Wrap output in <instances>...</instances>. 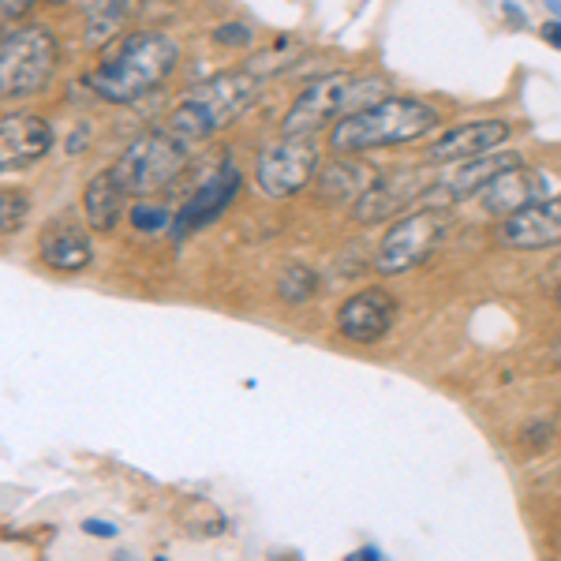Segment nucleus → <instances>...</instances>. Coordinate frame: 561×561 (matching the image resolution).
<instances>
[{
	"label": "nucleus",
	"mask_w": 561,
	"mask_h": 561,
	"mask_svg": "<svg viewBox=\"0 0 561 561\" xmlns=\"http://www.w3.org/2000/svg\"><path fill=\"white\" fill-rule=\"evenodd\" d=\"M442 124V113L420 98H378L356 113L341 116L330 131L333 153H367L386 147H409Z\"/></svg>",
	"instance_id": "nucleus-1"
},
{
	"label": "nucleus",
	"mask_w": 561,
	"mask_h": 561,
	"mask_svg": "<svg viewBox=\"0 0 561 561\" xmlns=\"http://www.w3.org/2000/svg\"><path fill=\"white\" fill-rule=\"evenodd\" d=\"M180 65V45L161 31H135L121 49L87 79L98 98L113 105H131L173 79Z\"/></svg>",
	"instance_id": "nucleus-2"
},
{
	"label": "nucleus",
	"mask_w": 561,
	"mask_h": 561,
	"mask_svg": "<svg viewBox=\"0 0 561 561\" xmlns=\"http://www.w3.org/2000/svg\"><path fill=\"white\" fill-rule=\"evenodd\" d=\"M259 90H262L259 71H243V68L217 71V76L195 83L180 98L176 108L169 113V128L203 142V139H210V135L225 131L232 121H240V116L248 113V105L259 98Z\"/></svg>",
	"instance_id": "nucleus-3"
},
{
	"label": "nucleus",
	"mask_w": 561,
	"mask_h": 561,
	"mask_svg": "<svg viewBox=\"0 0 561 561\" xmlns=\"http://www.w3.org/2000/svg\"><path fill=\"white\" fill-rule=\"evenodd\" d=\"M389 87L386 79L375 76H352V71H330L319 76L314 83H307L296 102L288 105L280 131L285 135H319L325 124H337L341 116L356 113L378 98H386Z\"/></svg>",
	"instance_id": "nucleus-4"
},
{
	"label": "nucleus",
	"mask_w": 561,
	"mask_h": 561,
	"mask_svg": "<svg viewBox=\"0 0 561 561\" xmlns=\"http://www.w3.org/2000/svg\"><path fill=\"white\" fill-rule=\"evenodd\" d=\"M195 147H198L195 139H187V135H180L176 128L165 124V128L147 131L135 142H128L108 173L128 192V198L150 195V192H158V187L173 184L180 176V169L187 165V158L195 153Z\"/></svg>",
	"instance_id": "nucleus-5"
},
{
	"label": "nucleus",
	"mask_w": 561,
	"mask_h": 561,
	"mask_svg": "<svg viewBox=\"0 0 561 561\" xmlns=\"http://www.w3.org/2000/svg\"><path fill=\"white\" fill-rule=\"evenodd\" d=\"M57 38L45 26H15L0 42V98L20 102L53 83Z\"/></svg>",
	"instance_id": "nucleus-6"
},
{
	"label": "nucleus",
	"mask_w": 561,
	"mask_h": 561,
	"mask_svg": "<svg viewBox=\"0 0 561 561\" xmlns=\"http://www.w3.org/2000/svg\"><path fill=\"white\" fill-rule=\"evenodd\" d=\"M449 210L446 206H420L412 214H401L393 221V229L386 232L382 243L375 251V270L382 277L404 274L415 270L420 262H427L434 255L442 240L449 237Z\"/></svg>",
	"instance_id": "nucleus-7"
},
{
	"label": "nucleus",
	"mask_w": 561,
	"mask_h": 561,
	"mask_svg": "<svg viewBox=\"0 0 561 561\" xmlns=\"http://www.w3.org/2000/svg\"><path fill=\"white\" fill-rule=\"evenodd\" d=\"M314 173H319V142H314V135L280 131L255 158V184L266 198H293L311 184Z\"/></svg>",
	"instance_id": "nucleus-8"
},
{
	"label": "nucleus",
	"mask_w": 561,
	"mask_h": 561,
	"mask_svg": "<svg viewBox=\"0 0 561 561\" xmlns=\"http://www.w3.org/2000/svg\"><path fill=\"white\" fill-rule=\"evenodd\" d=\"M434 180H438V173L423 165L382 169L375 184L356 198L352 217H356L359 225H378V221H389V217H401L412 203H423V195H427V187Z\"/></svg>",
	"instance_id": "nucleus-9"
},
{
	"label": "nucleus",
	"mask_w": 561,
	"mask_h": 561,
	"mask_svg": "<svg viewBox=\"0 0 561 561\" xmlns=\"http://www.w3.org/2000/svg\"><path fill=\"white\" fill-rule=\"evenodd\" d=\"M517 165H524V158L517 150H497V153L491 150L468 161H454V165L442 169L438 180L427 187L423 206H449V203H457V198L479 195L494 176H502L505 169H517Z\"/></svg>",
	"instance_id": "nucleus-10"
},
{
	"label": "nucleus",
	"mask_w": 561,
	"mask_h": 561,
	"mask_svg": "<svg viewBox=\"0 0 561 561\" xmlns=\"http://www.w3.org/2000/svg\"><path fill=\"white\" fill-rule=\"evenodd\" d=\"M240 184H243L240 169L232 165V161L217 165L214 173L195 187V195L187 198L184 206H180V214L173 217V229H169V237H173L176 243H184L187 237H195L198 229L214 225L217 217H221L232 206V198H237Z\"/></svg>",
	"instance_id": "nucleus-11"
},
{
	"label": "nucleus",
	"mask_w": 561,
	"mask_h": 561,
	"mask_svg": "<svg viewBox=\"0 0 561 561\" xmlns=\"http://www.w3.org/2000/svg\"><path fill=\"white\" fill-rule=\"evenodd\" d=\"M497 240L517 251H542L561 243V195H542L536 203L520 206L517 214L502 217Z\"/></svg>",
	"instance_id": "nucleus-12"
},
{
	"label": "nucleus",
	"mask_w": 561,
	"mask_h": 561,
	"mask_svg": "<svg viewBox=\"0 0 561 561\" xmlns=\"http://www.w3.org/2000/svg\"><path fill=\"white\" fill-rule=\"evenodd\" d=\"M53 150V124L38 113H4L0 121V169L20 173Z\"/></svg>",
	"instance_id": "nucleus-13"
},
{
	"label": "nucleus",
	"mask_w": 561,
	"mask_h": 561,
	"mask_svg": "<svg viewBox=\"0 0 561 561\" xmlns=\"http://www.w3.org/2000/svg\"><path fill=\"white\" fill-rule=\"evenodd\" d=\"M397 319V300L386 288H364V293L348 296L337 307V330L341 337L356 341V345H375L393 330Z\"/></svg>",
	"instance_id": "nucleus-14"
},
{
	"label": "nucleus",
	"mask_w": 561,
	"mask_h": 561,
	"mask_svg": "<svg viewBox=\"0 0 561 561\" xmlns=\"http://www.w3.org/2000/svg\"><path fill=\"white\" fill-rule=\"evenodd\" d=\"M513 135V128L505 121H468L457 124V128L442 131L438 139L427 147V161L431 165H454V161H468L479 158V153H491L502 147Z\"/></svg>",
	"instance_id": "nucleus-15"
},
{
	"label": "nucleus",
	"mask_w": 561,
	"mask_h": 561,
	"mask_svg": "<svg viewBox=\"0 0 561 561\" xmlns=\"http://www.w3.org/2000/svg\"><path fill=\"white\" fill-rule=\"evenodd\" d=\"M38 259L49 270H57V274H79V270H87L90 259H94V243H90V232L83 225L60 217V221L45 225V232L38 240Z\"/></svg>",
	"instance_id": "nucleus-16"
},
{
	"label": "nucleus",
	"mask_w": 561,
	"mask_h": 561,
	"mask_svg": "<svg viewBox=\"0 0 561 561\" xmlns=\"http://www.w3.org/2000/svg\"><path fill=\"white\" fill-rule=\"evenodd\" d=\"M542 192H547V184H542V176L536 173V169L517 165V169H505L502 176H494L479 195H483V210L486 214L510 217V214H517L520 206L542 198Z\"/></svg>",
	"instance_id": "nucleus-17"
},
{
	"label": "nucleus",
	"mask_w": 561,
	"mask_h": 561,
	"mask_svg": "<svg viewBox=\"0 0 561 561\" xmlns=\"http://www.w3.org/2000/svg\"><path fill=\"white\" fill-rule=\"evenodd\" d=\"M139 0H83V45L87 49H102L131 23Z\"/></svg>",
	"instance_id": "nucleus-18"
},
{
	"label": "nucleus",
	"mask_w": 561,
	"mask_h": 561,
	"mask_svg": "<svg viewBox=\"0 0 561 561\" xmlns=\"http://www.w3.org/2000/svg\"><path fill=\"white\" fill-rule=\"evenodd\" d=\"M124 203H128V192L116 184V176L108 173V169L105 173H98L83 192L87 225L90 229H102V232L116 229V221H121V214H124Z\"/></svg>",
	"instance_id": "nucleus-19"
},
{
	"label": "nucleus",
	"mask_w": 561,
	"mask_h": 561,
	"mask_svg": "<svg viewBox=\"0 0 561 561\" xmlns=\"http://www.w3.org/2000/svg\"><path fill=\"white\" fill-rule=\"evenodd\" d=\"M378 180V165L370 169L364 161H345V165H325L322 169V192L325 198H359Z\"/></svg>",
	"instance_id": "nucleus-20"
},
{
	"label": "nucleus",
	"mask_w": 561,
	"mask_h": 561,
	"mask_svg": "<svg viewBox=\"0 0 561 561\" xmlns=\"http://www.w3.org/2000/svg\"><path fill=\"white\" fill-rule=\"evenodd\" d=\"M314 293H319V274H314L311 266H304V262H288V266L280 270L277 296L285 304H307V300H314Z\"/></svg>",
	"instance_id": "nucleus-21"
},
{
	"label": "nucleus",
	"mask_w": 561,
	"mask_h": 561,
	"mask_svg": "<svg viewBox=\"0 0 561 561\" xmlns=\"http://www.w3.org/2000/svg\"><path fill=\"white\" fill-rule=\"evenodd\" d=\"M128 217H131V229L147 232V237H158V232L173 229V214H169L165 206H153V203H135Z\"/></svg>",
	"instance_id": "nucleus-22"
},
{
	"label": "nucleus",
	"mask_w": 561,
	"mask_h": 561,
	"mask_svg": "<svg viewBox=\"0 0 561 561\" xmlns=\"http://www.w3.org/2000/svg\"><path fill=\"white\" fill-rule=\"evenodd\" d=\"M26 195L20 192H4V198H0V229H4V237H12V232H20L23 217H26Z\"/></svg>",
	"instance_id": "nucleus-23"
},
{
	"label": "nucleus",
	"mask_w": 561,
	"mask_h": 561,
	"mask_svg": "<svg viewBox=\"0 0 561 561\" xmlns=\"http://www.w3.org/2000/svg\"><path fill=\"white\" fill-rule=\"evenodd\" d=\"M251 38H255V34H251V26H243V23H225L214 31V42L225 45V49H248Z\"/></svg>",
	"instance_id": "nucleus-24"
},
{
	"label": "nucleus",
	"mask_w": 561,
	"mask_h": 561,
	"mask_svg": "<svg viewBox=\"0 0 561 561\" xmlns=\"http://www.w3.org/2000/svg\"><path fill=\"white\" fill-rule=\"evenodd\" d=\"M83 531H87V536H94V539H116V524L102 520V517H87Z\"/></svg>",
	"instance_id": "nucleus-25"
},
{
	"label": "nucleus",
	"mask_w": 561,
	"mask_h": 561,
	"mask_svg": "<svg viewBox=\"0 0 561 561\" xmlns=\"http://www.w3.org/2000/svg\"><path fill=\"white\" fill-rule=\"evenodd\" d=\"M34 0H0V8H4V20H20V15L31 12Z\"/></svg>",
	"instance_id": "nucleus-26"
},
{
	"label": "nucleus",
	"mask_w": 561,
	"mask_h": 561,
	"mask_svg": "<svg viewBox=\"0 0 561 561\" xmlns=\"http://www.w3.org/2000/svg\"><path fill=\"white\" fill-rule=\"evenodd\" d=\"M539 34H542V42H550L554 49H561V20H547Z\"/></svg>",
	"instance_id": "nucleus-27"
},
{
	"label": "nucleus",
	"mask_w": 561,
	"mask_h": 561,
	"mask_svg": "<svg viewBox=\"0 0 561 561\" xmlns=\"http://www.w3.org/2000/svg\"><path fill=\"white\" fill-rule=\"evenodd\" d=\"M502 12L510 15L513 23H524V20H528V15H524V8H520V4H513V0H505V4H502Z\"/></svg>",
	"instance_id": "nucleus-28"
},
{
	"label": "nucleus",
	"mask_w": 561,
	"mask_h": 561,
	"mask_svg": "<svg viewBox=\"0 0 561 561\" xmlns=\"http://www.w3.org/2000/svg\"><path fill=\"white\" fill-rule=\"evenodd\" d=\"M378 558H382V550L378 547H359L356 554H352V561H378Z\"/></svg>",
	"instance_id": "nucleus-29"
},
{
	"label": "nucleus",
	"mask_w": 561,
	"mask_h": 561,
	"mask_svg": "<svg viewBox=\"0 0 561 561\" xmlns=\"http://www.w3.org/2000/svg\"><path fill=\"white\" fill-rule=\"evenodd\" d=\"M550 364H554V367H561V337H558V345L550 348Z\"/></svg>",
	"instance_id": "nucleus-30"
},
{
	"label": "nucleus",
	"mask_w": 561,
	"mask_h": 561,
	"mask_svg": "<svg viewBox=\"0 0 561 561\" xmlns=\"http://www.w3.org/2000/svg\"><path fill=\"white\" fill-rule=\"evenodd\" d=\"M547 8H550V12L558 15V20H561V0H547Z\"/></svg>",
	"instance_id": "nucleus-31"
},
{
	"label": "nucleus",
	"mask_w": 561,
	"mask_h": 561,
	"mask_svg": "<svg viewBox=\"0 0 561 561\" xmlns=\"http://www.w3.org/2000/svg\"><path fill=\"white\" fill-rule=\"evenodd\" d=\"M554 304H558V311H561V280H558V288H554Z\"/></svg>",
	"instance_id": "nucleus-32"
},
{
	"label": "nucleus",
	"mask_w": 561,
	"mask_h": 561,
	"mask_svg": "<svg viewBox=\"0 0 561 561\" xmlns=\"http://www.w3.org/2000/svg\"><path fill=\"white\" fill-rule=\"evenodd\" d=\"M53 4H68V0H53Z\"/></svg>",
	"instance_id": "nucleus-33"
}]
</instances>
